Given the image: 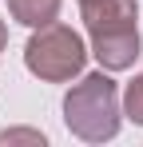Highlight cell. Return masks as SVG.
Wrapping results in <instances>:
<instances>
[{
    "instance_id": "cell-1",
    "label": "cell",
    "mask_w": 143,
    "mask_h": 147,
    "mask_svg": "<svg viewBox=\"0 0 143 147\" xmlns=\"http://www.w3.org/2000/svg\"><path fill=\"white\" fill-rule=\"evenodd\" d=\"M64 123L76 139L84 143H107L119 135L123 123V103H119V84L111 72H92L80 84H72L64 96Z\"/></svg>"
},
{
    "instance_id": "cell-2",
    "label": "cell",
    "mask_w": 143,
    "mask_h": 147,
    "mask_svg": "<svg viewBox=\"0 0 143 147\" xmlns=\"http://www.w3.org/2000/svg\"><path fill=\"white\" fill-rule=\"evenodd\" d=\"M88 64V48H84V36L76 28L52 20L44 28H32L28 44H24V68L44 80V84H68L84 72Z\"/></svg>"
},
{
    "instance_id": "cell-3",
    "label": "cell",
    "mask_w": 143,
    "mask_h": 147,
    "mask_svg": "<svg viewBox=\"0 0 143 147\" xmlns=\"http://www.w3.org/2000/svg\"><path fill=\"white\" fill-rule=\"evenodd\" d=\"M80 20L88 36L99 32H119V28H139V8L135 0H80Z\"/></svg>"
},
{
    "instance_id": "cell-4",
    "label": "cell",
    "mask_w": 143,
    "mask_h": 147,
    "mask_svg": "<svg viewBox=\"0 0 143 147\" xmlns=\"http://www.w3.org/2000/svg\"><path fill=\"white\" fill-rule=\"evenodd\" d=\"M139 28H119V32H99L92 36V56L99 60V68L107 72H127L135 60H139Z\"/></svg>"
},
{
    "instance_id": "cell-5",
    "label": "cell",
    "mask_w": 143,
    "mask_h": 147,
    "mask_svg": "<svg viewBox=\"0 0 143 147\" xmlns=\"http://www.w3.org/2000/svg\"><path fill=\"white\" fill-rule=\"evenodd\" d=\"M60 4L64 0H8V12L24 28H44L52 20H60Z\"/></svg>"
},
{
    "instance_id": "cell-6",
    "label": "cell",
    "mask_w": 143,
    "mask_h": 147,
    "mask_svg": "<svg viewBox=\"0 0 143 147\" xmlns=\"http://www.w3.org/2000/svg\"><path fill=\"white\" fill-rule=\"evenodd\" d=\"M123 115H127L131 123H139V127H143V72L123 88Z\"/></svg>"
},
{
    "instance_id": "cell-7",
    "label": "cell",
    "mask_w": 143,
    "mask_h": 147,
    "mask_svg": "<svg viewBox=\"0 0 143 147\" xmlns=\"http://www.w3.org/2000/svg\"><path fill=\"white\" fill-rule=\"evenodd\" d=\"M20 143L44 147L48 139H44V131H36V127H4L0 131V147H20Z\"/></svg>"
},
{
    "instance_id": "cell-8",
    "label": "cell",
    "mask_w": 143,
    "mask_h": 147,
    "mask_svg": "<svg viewBox=\"0 0 143 147\" xmlns=\"http://www.w3.org/2000/svg\"><path fill=\"white\" fill-rule=\"evenodd\" d=\"M8 48V24H4V20H0V52Z\"/></svg>"
}]
</instances>
